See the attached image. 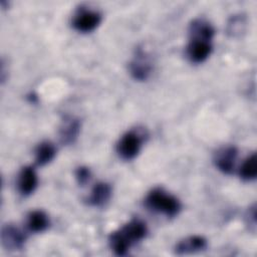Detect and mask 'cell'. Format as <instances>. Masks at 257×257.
<instances>
[{
	"instance_id": "2e32d148",
	"label": "cell",
	"mask_w": 257,
	"mask_h": 257,
	"mask_svg": "<svg viewBox=\"0 0 257 257\" xmlns=\"http://www.w3.org/2000/svg\"><path fill=\"white\" fill-rule=\"evenodd\" d=\"M240 177L244 181H252L257 175V159L256 154L253 153L243 162L240 168Z\"/></svg>"
},
{
	"instance_id": "e0dca14e",
	"label": "cell",
	"mask_w": 257,
	"mask_h": 257,
	"mask_svg": "<svg viewBox=\"0 0 257 257\" xmlns=\"http://www.w3.org/2000/svg\"><path fill=\"white\" fill-rule=\"evenodd\" d=\"M75 179L79 185L84 186L90 179V170L84 166L77 168L75 171Z\"/></svg>"
},
{
	"instance_id": "3957f363",
	"label": "cell",
	"mask_w": 257,
	"mask_h": 257,
	"mask_svg": "<svg viewBox=\"0 0 257 257\" xmlns=\"http://www.w3.org/2000/svg\"><path fill=\"white\" fill-rule=\"evenodd\" d=\"M144 137L145 135L143 133L135 130L122 135L116 145V152L118 156L126 161L137 157L144 142Z\"/></svg>"
},
{
	"instance_id": "5b68a950",
	"label": "cell",
	"mask_w": 257,
	"mask_h": 257,
	"mask_svg": "<svg viewBox=\"0 0 257 257\" xmlns=\"http://www.w3.org/2000/svg\"><path fill=\"white\" fill-rule=\"evenodd\" d=\"M101 21L99 12L87 8H80L72 18V26L79 32H90L94 30Z\"/></svg>"
},
{
	"instance_id": "6da1fadb",
	"label": "cell",
	"mask_w": 257,
	"mask_h": 257,
	"mask_svg": "<svg viewBox=\"0 0 257 257\" xmlns=\"http://www.w3.org/2000/svg\"><path fill=\"white\" fill-rule=\"evenodd\" d=\"M148 229L145 222L140 219H133L109 236V245L115 255L123 256L130 247L143 240L147 235Z\"/></svg>"
},
{
	"instance_id": "8fae6325",
	"label": "cell",
	"mask_w": 257,
	"mask_h": 257,
	"mask_svg": "<svg viewBox=\"0 0 257 257\" xmlns=\"http://www.w3.org/2000/svg\"><path fill=\"white\" fill-rule=\"evenodd\" d=\"M215 34L213 26L205 19H194L189 25V37L192 39H204L212 41Z\"/></svg>"
},
{
	"instance_id": "ba28073f",
	"label": "cell",
	"mask_w": 257,
	"mask_h": 257,
	"mask_svg": "<svg viewBox=\"0 0 257 257\" xmlns=\"http://www.w3.org/2000/svg\"><path fill=\"white\" fill-rule=\"evenodd\" d=\"M238 151L234 146L223 147L218 150L214 157L215 166L224 174H231L235 167Z\"/></svg>"
},
{
	"instance_id": "9a60e30c",
	"label": "cell",
	"mask_w": 257,
	"mask_h": 257,
	"mask_svg": "<svg viewBox=\"0 0 257 257\" xmlns=\"http://www.w3.org/2000/svg\"><path fill=\"white\" fill-rule=\"evenodd\" d=\"M55 154V147L50 142H42L35 149V162L38 166H44L54 159Z\"/></svg>"
},
{
	"instance_id": "277c9868",
	"label": "cell",
	"mask_w": 257,
	"mask_h": 257,
	"mask_svg": "<svg viewBox=\"0 0 257 257\" xmlns=\"http://www.w3.org/2000/svg\"><path fill=\"white\" fill-rule=\"evenodd\" d=\"M130 73L140 81L147 80L153 71V63L148 52L143 47L136 49L135 55L128 64Z\"/></svg>"
},
{
	"instance_id": "9c48e42d",
	"label": "cell",
	"mask_w": 257,
	"mask_h": 257,
	"mask_svg": "<svg viewBox=\"0 0 257 257\" xmlns=\"http://www.w3.org/2000/svg\"><path fill=\"white\" fill-rule=\"evenodd\" d=\"M80 132V121L73 116L65 117L59 128L60 142L63 145H71L75 142Z\"/></svg>"
},
{
	"instance_id": "5bb4252c",
	"label": "cell",
	"mask_w": 257,
	"mask_h": 257,
	"mask_svg": "<svg viewBox=\"0 0 257 257\" xmlns=\"http://www.w3.org/2000/svg\"><path fill=\"white\" fill-rule=\"evenodd\" d=\"M26 226L30 232H33V233L43 232L49 226V219L47 214L41 210L31 211L27 215Z\"/></svg>"
},
{
	"instance_id": "52a82bcc",
	"label": "cell",
	"mask_w": 257,
	"mask_h": 257,
	"mask_svg": "<svg viewBox=\"0 0 257 257\" xmlns=\"http://www.w3.org/2000/svg\"><path fill=\"white\" fill-rule=\"evenodd\" d=\"M212 41L204 39H189L187 45L188 58L194 63H201L205 61L212 52Z\"/></svg>"
},
{
	"instance_id": "4fadbf2b",
	"label": "cell",
	"mask_w": 257,
	"mask_h": 257,
	"mask_svg": "<svg viewBox=\"0 0 257 257\" xmlns=\"http://www.w3.org/2000/svg\"><path fill=\"white\" fill-rule=\"evenodd\" d=\"M111 197V187L105 182L96 183L87 199V202L91 206L100 207L105 205Z\"/></svg>"
},
{
	"instance_id": "7a4b0ae2",
	"label": "cell",
	"mask_w": 257,
	"mask_h": 257,
	"mask_svg": "<svg viewBox=\"0 0 257 257\" xmlns=\"http://www.w3.org/2000/svg\"><path fill=\"white\" fill-rule=\"evenodd\" d=\"M145 203L149 209L167 217H175L181 210L180 201L162 188L153 189L147 195Z\"/></svg>"
},
{
	"instance_id": "7c38bea8",
	"label": "cell",
	"mask_w": 257,
	"mask_h": 257,
	"mask_svg": "<svg viewBox=\"0 0 257 257\" xmlns=\"http://www.w3.org/2000/svg\"><path fill=\"white\" fill-rule=\"evenodd\" d=\"M37 182L38 180H37L35 170L30 166L24 167L22 168V170L18 175V181H17L18 190L24 196L30 195L35 190L37 186Z\"/></svg>"
},
{
	"instance_id": "8992f818",
	"label": "cell",
	"mask_w": 257,
	"mask_h": 257,
	"mask_svg": "<svg viewBox=\"0 0 257 257\" xmlns=\"http://www.w3.org/2000/svg\"><path fill=\"white\" fill-rule=\"evenodd\" d=\"M26 240V235L17 226L6 224L1 230L2 245L6 250L15 251L23 248Z\"/></svg>"
},
{
	"instance_id": "30bf717a",
	"label": "cell",
	"mask_w": 257,
	"mask_h": 257,
	"mask_svg": "<svg viewBox=\"0 0 257 257\" xmlns=\"http://www.w3.org/2000/svg\"><path fill=\"white\" fill-rule=\"evenodd\" d=\"M207 248V240L199 235H194L181 240L175 248V252L179 255L191 254L203 251Z\"/></svg>"
}]
</instances>
